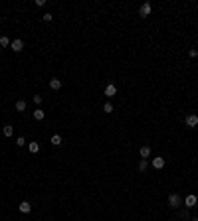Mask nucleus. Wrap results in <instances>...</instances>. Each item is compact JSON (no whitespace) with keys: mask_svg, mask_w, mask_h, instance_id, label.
Masks as SVG:
<instances>
[{"mask_svg":"<svg viewBox=\"0 0 198 221\" xmlns=\"http://www.w3.org/2000/svg\"><path fill=\"white\" fill-rule=\"evenodd\" d=\"M168 205H170L172 209H178V205H180V195L178 194H170V195H168Z\"/></svg>","mask_w":198,"mask_h":221,"instance_id":"f257e3e1","label":"nucleus"},{"mask_svg":"<svg viewBox=\"0 0 198 221\" xmlns=\"http://www.w3.org/2000/svg\"><path fill=\"white\" fill-rule=\"evenodd\" d=\"M151 10H153V6H151L149 2H145L141 8H139V16H141V18H147V16L151 14Z\"/></svg>","mask_w":198,"mask_h":221,"instance_id":"f03ea898","label":"nucleus"},{"mask_svg":"<svg viewBox=\"0 0 198 221\" xmlns=\"http://www.w3.org/2000/svg\"><path fill=\"white\" fill-rule=\"evenodd\" d=\"M117 95V87L113 85V83H109L107 87H105V97H115Z\"/></svg>","mask_w":198,"mask_h":221,"instance_id":"7ed1b4c3","label":"nucleus"},{"mask_svg":"<svg viewBox=\"0 0 198 221\" xmlns=\"http://www.w3.org/2000/svg\"><path fill=\"white\" fill-rule=\"evenodd\" d=\"M186 127H190V128L198 127V116L196 115H188L186 116Z\"/></svg>","mask_w":198,"mask_h":221,"instance_id":"20e7f679","label":"nucleus"},{"mask_svg":"<svg viewBox=\"0 0 198 221\" xmlns=\"http://www.w3.org/2000/svg\"><path fill=\"white\" fill-rule=\"evenodd\" d=\"M10 48H12V52H22V49H24V41L22 40H14L10 44Z\"/></svg>","mask_w":198,"mask_h":221,"instance_id":"39448f33","label":"nucleus"},{"mask_svg":"<svg viewBox=\"0 0 198 221\" xmlns=\"http://www.w3.org/2000/svg\"><path fill=\"white\" fill-rule=\"evenodd\" d=\"M153 168H155V170H161V168H165V158H163V156L155 158V160H153Z\"/></svg>","mask_w":198,"mask_h":221,"instance_id":"423d86ee","label":"nucleus"},{"mask_svg":"<svg viewBox=\"0 0 198 221\" xmlns=\"http://www.w3.org/2000/svg\"><path fill=\"white\" fill-rule=\"evenodd\" d=\"M184 205L186 207H194L196 205V195H186V198H184Z\"/></svg>","mask_w":198,"mask_h":221,"instance_id":"0eeeda50","label":"nucleus"},{"mask_svg":"<svg viewBox=\"0 0 198 221\" xmlns=\"http://www.w3.org/2000/svg\"><path fill=\"white\" fill-rule=\"evenodd\" d=\"M50 87H52L54 91H60L62 89V81L60 79H50Z\"/></svg>","mask_w":198,"mask_h":221,"instance_id":"6e6552de","label":"nucleus"},{"mask_svg":"<svg viewBox=\"0 0 198 221\" xmlns=\"http://www.w3.org/2000/svg\"><path fill=\"white\" fill-rule=\"evenodd\" d=\"M30 209H32L30 201H20V211L22 213H30Z\"/></svg>","mask_w":198,"mask_h":221,"instance_id":"1a4fd4ad","label":"nucleus"},{"mask_svg":"<svg viewBox=\"0 0 198 221\" xmlns=\"http://www.w3.org/2000/svg\"><path fill=\"white\" fill-rule=\"evenodd\" d=\"M139 154H141V158H145V160H147V158L151 156V148H149V146H141Z\"/></svg>","mask_w":198,"mask_h":221,"instance_id":"9d476101","label":"nucleus"},{"mask_svg":"<svg viewBox=\"0 0 198 221\" xmlns=\"http://www.w3.org/2000/svg\"><path fill=\"white\" fill-rule=\"evenodd\" d=\"M28 150H30L32 154H38V152H40V144H38V142H30V144H28Z\"/></svg>","mask_w":198,"mask_h":221,"instance_id":"9b49d317","label":"nucleus"},{"mask_svg":"<svg viewBox=\"0 0 198 221\" xmlns=\"http://www.w3.org/2000/svg\"><path fill=\"white\" fill-rule=\"evenodd\" d=\"M44 111H42V109H36V111H34V119H36V120H44Z\"/></svg>","mask_w":198,"mask_h":221,"instance_id":"f8f14e48","label":"nucleus"},{"mask_svg":"<svg viewBox=\"0 0 198 221\" xmlns=\"http://www.w3.org/2000/svg\"><path fill=\"white\" fill-rule=\"evenodd\" d=\"M12 134H14V128H12L10 124H6V127H4V136H8V138H10Z\"/></svg>","mask_w":198,"mask_h":221,"instance_id":"ddd939ff","label":"nucleus"},{"mask_svg":"<svg viewBox=\"0 0 198 221\" xmlns=\"http://www.w3.org/2000/svg\"><path fill=\"white\" fill-rule=\"evenodd\" d=\"M16 111H20V112L26 111V101H22V99H20V101L16 103Z\"/></svg>","mask_w":198,"mask_h":221,"instance_id":"4468645a","label":"nucleus"},{"mask_svg":"<svg viewBox=\"0 0 198 221\" xmlns=\"http://www.w3.org/2000/svg\"><path fill=\"white\" fill-rule=\"evenodd\" d=\"M52 144H54V146H60V144H62V136L60 134H54L52 136Z\"/></svg>","mask_w":198,"mask_h":221,"instance_id":"2eb2a0df","label":"nucleus"},{"mask_svg":"<svg viewBox=\"0 0 198 221\" xmlns=\"http://www.w3.org/2000/svg\"><path fill=\"white\" fill-rule=\"evenodd\" d=\"M10 44H12V41L8 40L6 36H2V37H0V45H2V48H6V45H10Z\"/></svg>","mask_w":198,"mask_h":221,"instance_id":"dca6fc26","label":"nucleus"},{"mask_svg":"<svg viewBox=\"0 0 198 221\" xmlns=\"http://www.w3.org/2000/svg\"><path fill=\"white\" fill-rule=\"evenodd\" d=\"M24 144H26V138H24V136H18V138H16V146H20V148H22Z\"/></svg>","mask_w":198,"mask_h":221,"instance_id":"f3484780","label":"nucleus"},{"mask_svg":"<svg viewBox=\"0 0 198 221\" xmlns=\"http://www.w3.org/2000/svg\"><path fill=\"white\" fill-rule=\"evenodd\" d=\"M103 112H107V115H109V112H113V105H111V103H105V105H103Z\"/></svg>","mask_w":198,"mask_h":221,"instance_id":"a211bd4d","label":"nucleus"},{"mask_svg":"<svg viewBox=\"0 0 198 221\" xmlns=\"http://www.w3.org/2000/svg\"><path fill=\"white\" fill-rule=\"evenodd\" d=\"M139 170H141V172H145V170H147V160H145V158L139 162Z\"/></svg>","mask_w":198,"mask_h":221,"instance_id":"6ab92c4d","label":"nucleus"},{"mask_svg":"<svg viewBox=\"0 0 198 221\" xmlns=\"http://www.w3.org/2000/svg\"><path fill=\"white\" fill-rule=\"evenodd\" d=\"M178 217H182V219L188 217V207H186V209H180V211H178Z\"/></svg>","mask_w":198,"mask_h":221,"instance_id":"aec40b11","label":"nucleus"},{"mask_svg":"<svg viewBox=\"0 0 198 221\" xmlns=\"http://www.w3.org/2000/svg\"><path fill=\"white\" fill-rule=\"evenodd\" d=\"M42 18H44V22H52V14H50V12H48V14H44Z\"/></svg>","mask_w":198,"mask_h":221,"instance_id":"412c9836","label":"nucleus"},{"mask_svg":"<svg viewBox=\"0 0 198 221\" xmlns=\"http://www.w3.org/2000/svg\"><path fill=\"white\" fill-rule=\"evenodd\" d=\"M188 55H190V57H198V49H190V52H188Z\"/></svg>","mask_w":198,"mask_h":221,"instance_id":"4be33fe9","label":"nucleus"},{"mask_svg":"<svg viewBox=\"0 0 198 221\" xmlns=\"http://www.w3.org/2000/svg\"><path fill=\"white\" fill-rule=\"evenodd\" d=\"M34 103H36V105H40V103H42V97H40V95H34Z\"/></svg>","mask_w":198,"mask_h":221,"instance_id":"5701e85b","label":"nucleus"},{"mask_svg":"<svg viewBox=\"0 0 198 221\" xmlns=\"http://www.w3.org/2000/svg\"><path fill=\"white\" fill-rule=\"evenodd\" d=\"M192 221H198V217H194V219H192Z\"/></svg>","mask_w":198,"mask_h":221,"instance_id":"b1692460","label":"nucleus"}]
</instances>
